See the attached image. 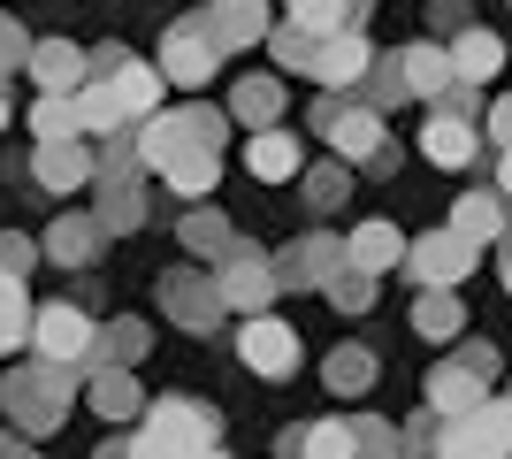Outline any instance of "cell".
I'll return each mask as SVG.
<instances>
[{"mask_svg": "<svg viewBox=\"0 0 512 459\" xmlns=\"http://www.w3.org/2000/svg\"><path fill=\"white\" fill-rule=\"evenodd\" d=\"M0 284H8V276H0Z\"/></svg>", "mask_w": 512, "mask_h": 459, "instance_id": "53", "label": "cell"}, {"mask_svg": "<svg viewBox=\"0 0 512 459\" xmlns=\"http://www.w3.org/2000/svg\"><path fill=\"white\" fill-rule=\"evenodd\" d=\"M314 131L329 138V153H337L344 169H352V161H367V169H375V161H383V153H390L383 108H352L344 92H329V100H321V108H314Z\"/></svg>", "mask_w": 512, "mask_h": 459, "instance_id": "3", "label": "cell"}, {"mask_svg": "<svg viewBox=\"0 0 512 459\" xmlns=\"http://www.w3.org/2000/svg\"><path fill=\"white\" fill-rule=\"evenodd\" d=\"M214 176H222V153L192 146V153H176L169 169H161V184H169V192H184V199H207V192H214Z\"/></svg>", "mask_w": 512, "mask_h": 459, "instance_id": "30", "label": "cell"}, {"mask_svg": "<svg viewBox=\"0 0 512 459\" xmlns=\"http://www.w3.org/2000/svg\"><path fill=\"white\" fill-rule=\"evenodd\" d=\"M360 429V459H390V429L383 421H352Z\"/></svg>", "mask_w": 512, "mask_h": 459, "instance_id": "44", "label": "cell"}, {"mask_svg": "<svg viewBox=\"0 0 512 459\" xmlns=\"http://www.w3.org/2000/svg\"><path fill=\"white\" fill-rule=\"evenodd\" d=\"M283 459H360V429L352 421H314V429H283Z\"/></svg>", "mask_w": 512, "mask_h": 459, "instance_id": "17", "label": "cell"}, {"mask_svg": "<svg viewBox=\"0 0 512 459\" xmlns=\"http://www.w3.org/2000/svg\"><path fill=\"white\" fill-rule=\"evenodd\" d=\"M77 115H85V138H123V123H130L123 92L107 85V77H92V85L77 92Z\"/></svg>", "mask_w": 512, "mask_h": 459, "instance_id": "26", "label": "cell"}, {"mask_svg": "<svg viewBox=\"0 0 512 459\" xmlns=\"http://www.w3.org/2000/svg\"><path fill=\"white\" fill-rule=\"evenodd\" d=\"M214 291H222V306H237V314H268V299H276V261L260 253V245H245L237 238L230 245V261L214 268Z\"/></svg>", "mask_w": 512, "mask_h": 459, "instance_id": "8", "label": "cell"}, {"mask_svg": "<svg viewBox=\"0 0 512 459\" xmlns=\"http://www.w3.org/2000/svg\"><path fill=\"white\" fill-rule=\"evenodd\" d=\"M436 459H512V452L490 437V421H482V414H467V421H444V437H436Z\"/></svg>", "mask_w": 512, "mask_h": 459, "instance_id": "27", "label": "cell"}, {"mask_svg": "<svg viewBox=\"0 0 512 459\" xmlns=\"http://www.w3.org/2000/svg\"><path fill=\"white\" fill-rule=\"evenodd\" d=\"M497 192L512 199V146H505V161H497Z\"/></svg>", "mask_w": 512, "mask_h": 459, "instance_id": "49", "label": "cell"}, {"mask_svg": "<svg viewBox=\"0 0 512 459\" xmlns=\"http://www.w3.org/2000/svg\"><path fill=\"white\" fill-rule=\"evenodd\" d=\"M23 62H31V39H23L16 16H0V77H8V69H23Z\"/></svg>", "mask_w": 512, "mask_h": 459, "instance_id": "42", "label": "cell"}, {"mask_svg": "<svg viewBox=\"0 0 512 459\" xmlns=\"http://www.w3.org/2000/svg\"><path fill=\"white\" fill-rule=\"evenodd\" d=\"M230 115H237V123H253V131H276V115H283V77H237Z\"/></svg>", "mask_w": 512, "mask_h": 459, "instance_id": "28", "label": "cell"}, {"mask_svg": "<svg viewBox=\"0 0 512 459\" xmlns=\"http://www.w3.org/2000/svg\"><path fill=\"white\" fill-rule=\"evenodd\" d=\"M268 54H276L283 69H299V77H306V69H314V54H321V39H306L299 23H276V31H268Z\"/></svg>", "mask_w": 512, "mask_h": 459, "instance_id": "37", "label": "cell"}, {"mask_svg": "<svg viewBox=\"0 0 512 459\" xmlns=\"http://www.w3.org/2000/svg\"><path fill=\"white\" fill-rule=\"evenodd\" d=\"M107 85L123 92L130 123H153V115H161V92H169V77H161V69H153V62H123V69H115V77H107Z\"/></svg>", "mask_w": 512, "mask_h": 459, "instance_id": "21", "label": "cell"}, {"mask_svg": "<svg viewBox=\"0 0 512 459\" xmlns=\"http://www.w3.org/2000/svg\"><path fill=\"white\" fill-rule=\"evenodd\" d=\"M214 437H222L214 406L153 398L146 414H138V429H130V459H199V452H214Z\"/></svg>", "mask_w": 512, "mask_h": 459, "instance_id": "1", "label": "cell"}, {"mask_svg": "<svg viewBox=\"0 0 512 459\" xmlns=\"http://www.w3.org/2000/svg\"><path fill=\"white\" fill-rule=\"evenodd\" d=\"M85 398H92V414H107V421H130V414H146V406H153V398L138 391V375H130V368H100Z\"/></svg>", "mask_w": 512, "mask_h": 459, "instance_id": "23", "label": "cell"}, {"mask_svg": "<svg viewBox=\"0 0 512 459\" xmlns=\"http://www.w3.org/2000/svg\"><path fill=\"white\" fill-rule=\"evenodd\" d=\"M398 69H406V92H413V100H444V92L459 85L444 46H406V54H398Z\"/></svg>", "mask_w": 512, "mask_h": 459, "instance_id": "24", "label": "cell"}, {"mask_svg": "<svg viewBox=\"0 0 512 459\" xmlns=\"http://www.w3.org/2000/svg\"><path fill=\"white\" fill-rule=\"evenodd\" d=\"M92 222H100L107 238H130V230L146 222V199L130 192V184H107V192H100V207H92Z\"/></svg>", "mask_w": 512, "mask_h": 459, "instance_id": "35", "label": "cell"}, {"mask_svg": "<svg viewBox=\"0 0 512 459\" xmlns=\"http://www.w3.org/2000/svg\"><path fill=\"white\" fill-rule=\"evenodd\" d=\"M490 138H497V146H512V100H497V108H490Z\"/></svg>", "mask_w": 512, "mask_h": 459, "instance_id": "46", "label": "cell"}, {"mask_svg": "<svg viewBox=\"0 0 512 459\" xmlns=\"http://www.w3.org/2000/svg\"><path fill=\"white\" fill-rule=\"evenodd\" d=\"M245 169L260 176V184H291V176H299V138L283 131H253V146H245Z\"/></svg>", "mask_w": 512, "mask_h": 459, "instance_id": "20", "label": "cell"}, {"mask_svg": "<svg viewBox=\"0 0 512 459\" xmlns=\"http://www.w3.org/2000/svg\"><path fill=\"white\" fill-rule=\"evenodd\" d=\"M31 77H39V92H62V100H77V92L92 85V54L69 39H31Z\"/></svg>", "mask_w": 512, "mask_h": 459, "instance_id": "14", "label": "cell"}, {"mask_svg": "<svg viewBox=\"0 0 512 459\" xmlns=\"http://www.w3.org/2000/svg\"><path fill=\"white\" fill-rule=\"evenodd\" d=\"M474 261H482V245H467L459 230H428V238L406 245V276L421 291H451V284H467Z\"/></svg>", "mask_w": 512, "mask_h": 459, "instance_id": "6", "label": "cell"}, {"mask_svg": "<svg viewBox=\"0 0 512 459\" xmlns=\"http://www.w3.org/2000/svg\"><path fill=\"white\" fill-rule=\"evenodd\" d=\"M421 153L436 161V169H467L474 153H482V131H474L467 115H428V131H421Z\"/></svg>", "mask_w": 512, "mask_h": 459, "instance_id": "16", "label": "cell"}, {"mask_svg": "<svg viewBox=\"0 0 512 459\" xmlns=\"http://www.w3.org/2000/svg\"><path fill=\"white\" fill-rule=\"evenodd\" d=\"M451 230L467 245H497L505 238V192H467L459 207H451Z\"/></svg>", "mask_w": 512, "mask_h": 459, "instance_id": "22", "label": "cell"}, {"mask_svg": "<svg viewBox=\"0 0 512 459\" xmlns=\"http://www.w3.org/2000/svg\"><path fill=\"white\" fill-rule=\"evenodd\" d=\"M321 375H329V391H337V398H360L367 383H375V352H367V345H337Z\"/></svg>", "mask_w": 512, "mask_h": 459, "instance_id": "33", "label": "cell"}, {"mask_svg": "<svg viewBox=\"0 0 512 459\" xmlns=\"http://www.w3.org/2000/svg\"><path fill=\"white\" fill-rule=\"evenodd\" d=\"M161 306H169L184 329H199V337L230 314V306H222V291H214V276H192V268H169V276H161Z\"/></svg>", "mask_w": 512, "mask_h": 459, "instance_id": "13", "label": "cell"}, {"mask_svg": "<svg viewBox=\"0 0 512 459\" xmlns=\"http://www.w3.org/2000/svg\"><path fill=\"white\" fill-rule=\"evenodd\" d=\"M39 253H46L39 238H23V230H0V276H16V284H23V276L39 268Z\"/></svg>", "mask_w": 512, "mask_h": 459, "instance_id": "39", "label": "cell"}, {"mask_svg": "<svg viewBox=\"0 0 512 459\" xmlns=\"http://www.w3.org/2000/svg\"><path fill=\"white\" fill-rule=\"evenodd\" d=\"M176 238H184V253H192V261H214V268H222V261H230V222H222V215H214V207H199V215H184V230H176Z\"/></svg>", "mask_w": 512, "mask_h": 459, "instance_id": "29", "label": "cell"}, {"mask_svg": "<svg viewBox=\"0 0 512 459\" xmlns=\"http://www.w3.org/2000/svg\"><path fill=\"white\" fill-rule=\"evenodd\" d=\"M92 459H130V437H107V444H100Z\"/></svg>", "mask_w": 512, "mask_h": 459, "instance_id": "48", "label": "cell"}, {"mask_svg": "<svg viewBox=\"0 0 512 459\" xmlns=\"http://www.w3.org/2000/svg\"><path fill=\"white\" fill-rule=\"evenodd\" d=\"M306 207H314V215H337V207H344V161L306 176Z\"/></svg>", "mask_w": 512, "mask_h": 459, "instance_id": "40", "label": "cell"}, {"mask_svg": "<svg viewBox=\"0 0 512 459\" xmlns=\"http://www.w3.org/2000/svg\"><path fill=\"white\" fill-rule=\"evenodd\" d=\"M344 268H352V253H344L337 238H306V245H291V253L276 261V284L283 291H329Z\"/></svg>", "mask_w": 512, "mask_h": 459, "instance_id": "12", "label": "cell"}, {"mask_svg": "<svg viewBox=\"0 0 512 459\" xmlns=\"http://www.w3.org/2000/svg\"><path fill=\"white\" fill-rule=\"evenodd\" d=\"M153 69H161L169 85L192 92V85H207L214 69H222V54H214V39L199 31V16H176V23H169V39H161V62H153Z\"/></svg>", "mask_w": 512, "mask_h": 459, "instance_id": "9", "label": "cell"}, {"mask_svg": "<svg viewBox=\"0 0 512 459\" xmlns=\"http://www.w3.org/2000/svg\"><path fill=\"white\" fill-rule=\"evenodd\" d=\"M146 352V329L138 322H115V329H100V368H130Z\"/></svg>", "mask_w": 512, "mask_h": 459, "instance_id": "38", "label": "cell"}, {"mask_svg": "<svg viewBox=\"0 0 512 459\" xmlns=\"http://www.w3.org/2000/svg\"><path fill=\"white\" fill-rule=\"evenodd\" d=\"M199 31L214 39V54H237V46H260L276 23H268V0H207Z\"/></svg>", "mask_w": 512, "mask_h": 459, "instance_id": "10", "label": "cell"}, {"mask_svg": "<svg viewBox=\"0 0 512 459\" xmlns=\"http://www.w3.org/2000/svg\"><path fill=\"white\" fill-rule=\"evenodd\" d=\"M31 138H39V146H54V138H85V115H77V100H62V92H39V100H31Z\"/></svg>", "mask_w": 512, "mask_h": 459, "instance_id": "31", "label": "cell"}, {"mask_svg": "<svg viewBox=\"0 0 512 459\" xmlns=\"http://www.w3.org/2000/svg\"><path fill=\"white\" fill-rule=\"evenodd\" d=\"M237 360H245L260 383H283V375H299V329L276 322V314H245V322H237Z\"/></svg>", "mask_w": 512, "mask_h": 459, "instance_id": "7", "label": "cell"}, {"mask_svg": "<svg viewBox=\"0 0 512 459\" xmlns=\"http://www.w3.org/2000/svg\"><path fill=\"white\" fill-rule=\"evenodd\" d=\"M329 299H337L344 314H367V299H375V276H360V268H344L337 284H329Z\"/></svg>", "mask_w": 512, "mask_h": 459, "instance_id": "41", "label": "cell"}, {"mask_svg": "<svg viewBox=\"0 0 512 459\" xmlns=\"http://www.w3.org/2000/svg\"><path fill=\"white\" fill-rule=\"evenodd\" d=\"M100 238H107V230H100V222H92V215H54V230H46V261H62V268H85L92 261V253H100Z\"/></svg>", "mask_w": 512, "mask_h": 459, "instance_id": "19", "label": "cell"}, {"mask_svg": "<svg viewBox=\"0 0 512 459\" xmlns=\"http://www.w3.org/2000/svg\"><path fill=\"white\" fill-rule=\"evenodd\" d=\"M0 131H8V100H0Z\"/></svg>", "mask_w": 512, "mask_h": 459, "instance_id": "51", "label": "cell"}, {"mask_svg": "<svg viewBox=\"0 0 512 459\" xmlns=\"http://www.w3.org/2000/svg\"><path fill=\"white\" fill-rule=\"evenodd\" d=\"M436 437H444V421H406V444H398V459H436Z\"/></svg>", "mask_w": 512, "mask_h": 459, "instance_id": "43", "label": "cell"}, {"mask_svg": "<svg viewBox=\"0 0 512 459\" xmlns=\"http://www.w3.org/2000/svg\"><path fill=\"white\" fill-rule=\"evenodd\" d=\"M482 421H490V437L512 452V398H490V406H482Z\"/></svg>", "mask_w": 512, "mask_h": 459, "instance_id": "45", "label": "cell"}, {"mask_svg": "<svg viewBox=\"0 0 512 459\" xmlns=\"http://www.w3.org/2000/svg\"><path fill=\"white\" fill-rule=\"evenodd\" d=\"M69 383H77V368H54V360H31V368H16L8 383H0V406H8V421H16L23 437H54L69 414Z\"/></svg>", "mask_w": 512, "mask_h": 459, "instance_id": "2", "label": "cell"}, {"mask_svg": "<svg viewBox=\"0 0 512 459\" xmlns=\"http://www.w3.org/2000/svg\"><path fill=\"white\" fill-rule=\"evenodd\" d=\"M459 322H467V314H459V299H451V291H413V329H421L428 345H451V337H459Z\"/></svg>", "mask_w": 512, "mask_h": 459, "instance_id": "32", "label": "cell"}, {"mask_svg": "<svg viewBox=\"0 0 512 459\" xmlns=\"http://www.w3.org/2000/svg\"><path fill=\"white\" fill-rule=\"evenodd\" d=\"M31 176H39L46 192H85L92 176H100V153H92V138H54V146H31Z\"/></svg>", "mask_w": 512, "mask_h": 459, "instance_id": "11", "label": "cell"}, {"mask_svg": "<svg viewBox=\"0 0 512 459\" xmlns=\"http://www.w3.org/2000/svg\"><path fill=\"white\" fill-rule=\"evenodd\" d=\"M31 345H39V360H54V368H85L92 352H100V329H92L85 306L54 299V306L31 314Z\"/></svg>", "mask_w": 512, "mask_h": 459, "instance_id": "4", "label": "cell"}, {"mask_svg": "<svg viewBox=\"0 0 512 459\" xmlns=\"http://www.w3.org/2000/svg\"><path fill=\"white\" fill-rule=\"evenodd\" d=\"M321 92H352L360 77H375V46L360 39V31H344V39H321V54H314V69H306Z\"/></svg>", "mask_w": 512, "mask_h": 459, "instance_id": "15", "label": "cell"}, {"mask_svg": "<svg viewBox=\"0 0 512 459\" xmlns=\"http://www.w3.org/2000/svg\"><path fill=\"white\" fill-rule=\"evenodd\" d=\"M344 253H352V268H360V276H383V268H406V238H398L390 222H360V230L344 238Z\"/></svg>", "mask_w": 512, "mask_h": 459, "instance_id": "18", "label": "cell"}, {"mask_svg": "<svg viewBox=\"0 0 512 459\" xmlns=\"http://www.w3.org/2000/svg\"><path fill=\"white\" fill-rule=\"evenodd\" d=\"M505 291H512V238H505Z\"/></svg>", "mask_w": 512, "mask_h": 459, "instance_id": "50", "label": "cell"}, {"mask_svg": "<svg viewBox=\"0 0 512 459\" xmlns=\"http://www.w3.org/2000/svg\"><path fill=\"white\" fill-rule=\"evenodd\" d=\"M31 314H39V306L23 299V284H16V276H8V284H0V352L31 345Z\"/></svg>", "mask_w": 512, "mask_h": 459, "instance_id": "36", "label": "cell"}, {"mask_svg": "<svg viewBox=\"0 0 512 459\" xmlns=\"http://www.w3.org/2000/svg\"><path fill=\"white\" fill-rule=\"evenodd\" d=\"M199 459H230V452H199Z\"/></svg>", "mask_w": 512, "mask_h": 459, "instance_id": "52", "label": "cell"}, {"mask_svg": "<svg viewBox=\"0 0 512 459\" xmlns=\"http://www.w3.org/2000/svg\"><path fill=\"white\" fill-rule=\"evenodd\" d=\"M0 459H39V452H31L23 437H0Z\"/></svg>", "mask_w": 512, "mask_h": 459, "instance_id": "47", "label": "cell"}, {"mask_svg": "<svg viewBox=\"0 0 512 459\" xmlns=\"http://www.w3.org/2000/svg\"><path fill=\"white\" fill-rule=\"evenodd\" d=\"M497 69H505L497 31H459V39H451V77H459V85H482V77H497Z\"/></svg>", "mask_w": 512, "mask_h": 459, "instance_id": "25", "label": "cell"}, {"mask_svg": "<svg viewBox=\"0 0 512 459\" xmlns=\"http://www.w3.org/2000/svg\"><path fill=\"white\" fill-rule=\"evenodd\" d=\"M291 23L306 39H344L352 31V0H291Z\"/></svg>", "mask_w": 512, "mask_h": 459, "instance_id": "34", "label": "cell"}, {"mask_svg": "<svg viewBox=\"0 0 512 459\" xmlns=\"http://www.w3.org/2000/svg\"><path fill=\"white\" fill-rule=\"evenodd\" d=\"M497 360H490V345H467L459 360H444V368L428 375V406H436V421H467V414H482L490 398H482V375H490Z\"/></svg>", "mask_w": 512, "mask_h": 459, "instance_id": "5", "label": "cell"}]
</instances>
